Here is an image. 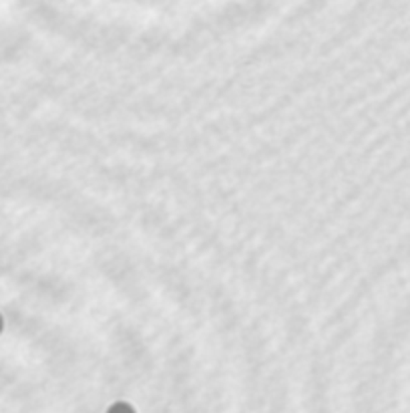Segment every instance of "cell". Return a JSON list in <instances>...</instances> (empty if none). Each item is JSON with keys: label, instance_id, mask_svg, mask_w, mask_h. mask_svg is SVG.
Segmentation results:
<instances>
[{"label": "cell", "instance_id": "6da1fadb", "mask_svg": "<svg viewBox=\"0 0 410 413\" xmlns=\"http://www.w3.org/2000/svg\"><path fill=\"white\" fill-rule=\"evenodd\" d=\"M107 413H135V409H133L129 403L119 402V403H113V405L109 407V412Z\"/></svg>", "mask_w": 410, "mask_h": 413}, {"label": "cell", "instance_id": "7a4b0ae2", "mask_svg": "<svg viewBox=\"0 0 410 413\" xmlns=\"http://www.w3.org/2000/svg\"><path fill=\"white\" fill-rule=\"evenodd\" d=\"M0 331H2V317H0Z\"/></svg>", "mask_w": 410, "mask_h": 413}]
</instances>
